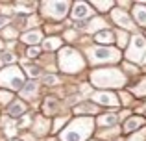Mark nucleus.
<instances>
[{
  "label": "nucleus",
  "instance_id": "1",
  "mask_svg": "<svg viewBox=\"0 0 146 141\" xmlns=\"http://www.w3.org/2000/svg\"><path fill=\"white\" fill-rule=\"evenodd\" d=\"M89 80L93 87H98L100 91L104 89H122L128 82L126 74L117 67H102V69H94L89 74Z\"/></svg>",
  "mask_w": 146,
  "mask_h": 141
},
{
  "label": "nucleus",
  "instance_id": "2",
  "mask_svg": "<svg viewBox=\"0 0 146 141\" xmlns=\"http://www.w3.org/2000/svg\"><path fill=\"white\" fill-rule=\"evenodd\" d=\"M94 132L93 117H76L67 123V126L59 132V141H87Z\"/></svg>",
  "mask_w": 146,
  "mask_h": 141
},
{
  "label": "nucleus",
  "instance_id": "3",
  "mask_svg": "<svg viewBox=\"0 0 146 141\" xmlns=\"http://www.w3.org/2000/svg\"><path fill=\"white\" fill-rule=\"evenodd\" d=\"M85 59L76 48L72 47H61L57 52V67L59 71L67 72V74H78L85 69Z\"/></svg>",
  "mask_w": 146,
  "mask_h": 141
},
{
  "label": "nucleus",
  "instance_id": "4",
  "mask_svg": "<svg viewBox=\"0 0 146 141\" xmlns=\"http://www.w3.org/2000/svg\"><path fill=\"white\" fill-rule=\"evenodd\" d=\"M26 84V74L19 65H6L0 69V89L21 91Z\"/></svg>",
  "mask_w": 146,
  "mask_h": 141
},
{
  "label": "nucleus",
  "instance_id": "5",
  "mask_svg": "<svg viewBox=\"0 0 146 141\" xmlns=\"http://www.w3.org/2000/svg\"><path fill=\"white\" fill-rule=\"evenodd\" d=\"M89 54V61L98 65V63H118L122 58L120 50L113 47H93L87 50Z\"/></svg>",
  "mask_w": 146,
  "mask_h": 141
},
{
  "label": "nucleus",
  "instance_id": "6",
  "mask_svg": "<svg viewBox=\"0 0 146 141\" xmlns=\"http://www.w3.org/2000/svg\"><path fill=\"white\" fill-rule=\"evenodd\" d=\"M146 58V37L141 33H135L133 37H129V47L126 50V59L128 63H141Z\"/></svg>",
  "mask_w": 146,
  "mask_h": 141
},
{
  "label": "nucleus",
  "instance_id": "7",
  "mask_svg": "<svg viewBox=\"0 0 146 141\" xmlns=\"http://www.w3.org/2000/svg\"><path fill=\"white\" fill-rule=\"evenodd\" d=\"M70 2H43L41 4V15L50 21H63L70 13Z\"/></svg>",
  "mask_w": 146,
  "mask_h": 141
},
{
  "label": "nucleus",
  "instance_id": "8",
  "mask_svg": "<svg viewBox=\"0 0 146 141\" xmlns=\"http://www.w3.org/2000/svg\"><path fill=\"white\" fill-rule=\"evenodd\" d=\"M111 19H113V22L117 26H120L124 32H133V30H135V22H133L131 15H129L128 11L120 9V7H113V9H111Z\"/></svg>",
  "mask_w": 146,
  "mask_h": 141
},
{
  "label": "nucleus",
  "instance_id": "9",
  "mask_svg": "<svg viewBox=\"0 0 146 141\" xmlns=\"http://www.w3.org/2000/svg\"><path fill=\"white\" fill-rule=\"evenodd\" d=\"M89 100L94 102L96 106H107V108H118V106H120L118 97L113 91H96V93L91 95Z\"/></svg>",
  "mask_w": 146,
  "mask_h": 141
},
{
  "label": "nucleus",
  "instance_id": "10",
  "mask_svg": "<svg viewBox=\"0 0 146 141\" xmlns=\"http://www.w3.org/2000/svg\"><path fill=\"white\" fill-rule=\"evenodd\" d=\"M94 11L91 7V4L87 2H74L70 6V17L74 21H85V19H93Z\"/></svg>",
  "mask_w": 146,
  "mask_h": 141
},
{
  "label": "nucleus",
  "instance_id": "11",
  "mask_svg": "<svg viewBox=\"0 0 146 141\" xmlns=\"http://www.w3.org/2000/svg\"><path fill=\"white\" fill-rule=\"evenodd\" d=\"M52 128V123H50L48 117L44 115H35L32 119V132L35 136H46Z\"/></svg>",
  "mask_w": 146,
  "mask_h": 141
},
{
  "label": "nucleus",
  "instance_id": "12",
  "mask_svg": "<svg viewBox=\"0 0 146 141\" xmlns=\"http://www.w3.org/2000/svg\"><path fill=\"white\" fill-rule=\"evenodd\" d=\"M98 110H100V106H96L94 102L82 100L78 106L72 108V112H74L76 115H80V117H91V115H94V113H98Z\"/></svg>",
  "mask_w": 146,
  "mask_h": 141
},
{
  "label": "nucleus",
  "instance_id": "13",
  "mask_svg": "<svg viewBox=\"0 0 146 141\" xmlns=\"http://www.w3.org/2000/svg\"><path fill=\"white\" fill-rule=\"evenodd\" d=\"M144 124H146V119L143 115L128 117V119L124 121V124H122V132H124V134H133V132H137L139 128H143Z\"/></svg>",
  "mask_w": 146,
  "mask_h": 141
},
{
  "label": "nucleus",
  "instance_id": "14",
  "mask_svg": "<svg viewBox=\"0 0 146 141\" xmlns=\"http://www.w3.org/2000/svg\"><path fill=\"white\" fill-rule=\"evenodd\" d=\"M26 113H28V104H26L24 100H13L7 106V117H11V119H15V121L21 119Z\"/></svg>",
  "mask_w": 146,
  "mask_h": 141
},
{
  "label": "nucleus",
  "instance_id": "15",
  "mask_svg": "<svg viewBox=\"0 0 146 141\" xmlns=\"http://www.w3.org/2000/svg\"><path fill=\"white\" fill-rule=\"evenodd\" d=\"M131 19H133V22H135V24L141 26V28H146V4L144 2L133 4Z\"/></svg>",
  "mask_w": 146,
  "mask_h": 141
},
{
  "label": "nucleus",
  "instance_id": "16",
  "mask_svg": "<svg viewBox=\"0 0 146 141\" xmlns=\"http://www.w3.org/2000/svg\"><path fill=\"white\" fill-rule=\"evenodd\" d=\"M0 126H2V130H4V136H6V138H11V139H13L15 136H17V132H19L17 121L11 119V117H7V115H4L2 119H0Z\"/></svg>",
  "mask_w": 146,
  "mask_h": 141
},
{
  "label": "nucleus",
  "instance_id": "17",
  "mask_svg": "<svg viewBox=\"0 0 146 141\" xmlns=\"http://www.w3.org/2000/svg\"><path fill=\"white\" fill-rule=\"evenodd\" d=\"M21 41L28 47H37L39 43H43V32L41 30H30V32L21 35Z\"/></svg>",
  "mask_w": 146,
  "mask_h": 141
},
{
  "label": "nucleus",
  "instance_id": "18",
  "mask_svg": "<svg viewBox=\"0 0 146 141\" xmlns=\"http://www.w3.org/2000/svg\"><path fill=\"white\" fill-rule=\"evenodd\" d=\"M61 110V102L54 97H48L44 98L43 102V112H44V117H52V115H57V112Z\"/></svg>",
  "mask_w": 146,
  "mask_h": 141
},
{
  "label": "nucleus",
  "instance_id": "19",
  "mask_svg": "<svg viewBox=\"0 0 146 141\" xmlns=\"http://www.w3.org/2000/svg\"><path fill=\"white\" fill-rule=\"evenodd\" d=\"M106 26H107L106 19H102V17H93V19H91V21L85 24V30H87L89 33H94V35H96L98 32L106 30Z\"/></svg>",
  "mask_w": 146,
  "mask_h": 141
},
{
  "label": "nucleus",
  "instance_id": "20",
  "mask_svg": "<svg viewBox=\"0 0 146 141\" xmlns=\"http://www.w3.org/2000/svg\"><path fill=\"white\" fill-rule=\"evenodd\" d=\"M94 41H96L100 47H109L115 41V32H111V30H102V32H98L96 35H94Z\"/></svg>",
  "mask_w": 146,
  "mask_h": 141
},
{
  "label": "nucleus",
  "instance_id": "21",
  "mask_svg": "<svg viewBox=\"0 0 146 141\" xmlns=\"http://www.w3.org/2000/svg\"><path fill=\"white\" fill-rule=\"evenodd\" d=\"M63 47V39H61L59 35H50L46 39L43 41V48L46 52H54V50H59V48Z\"/></svg>",
  "mask_w": 146,
  "mask_h": 141
},
{
  "label": "nucleus",
  "instance_id": "22",
  "mask_svg": "<svg viewBox=\"0 0 146 141\" xmlns=\"http://www.w3.org/2000/svg\"><path fill=\"white\" fill-rule=\"evenodd\" d=\"M117 123H118L117 113H102V115H98V119L94 121V124H98V126H111V128Z\"/></svg>",
  "mask_w": 146,
  "mask_h": 141
},
{
  "label": "nucleus",
  "instance_id": "23",
  "mask_svg": "<svg viewBox=\"0 0 146 141\" xmlns=\"http://www.w3.org/2000/svg\"><path fill=\"white\" fill-rule=\"evenodd\" d=\"M37 93H39V86H37L35 80H33V82L24 84V87L21 89V97L24 98V100H28V98H33Z\"/></svg>",
  "mask_w": 146,
  "mask_h": 141
},
{
  "label": "nucleus",
  "instance_id": "24",
  "mask_svg": "<svg viewBox=\"0 0 146 141\" xmlns=\"http://www.w3.org/2000/svg\"><path fill=\"white\" fill-rule=\"evenodd\" d=\"M37 4L33 2H17L15 4V11L17 13H24V15H32L33 11H35Z\"/></svg>",
  "mask_w": 146,
  "mask_h": 141
},
{
  "label": "nucleus",
  "instance_id": "25",
  "mask_svg": "<svg viewBox=\"0 0 146 141\" xmlns=\"http://www.w3.org/2000/svg\"><path fill=\"white\" fill-rule=\"evenodd\" d=\"M115 39H117L118 50H122V48H126L129 45V33L124 32V30H117V32H115Z\"/></svg>",
  "mask_w": 146,
  "mask_h": 141
},
{
  "label": "nucleus",
  "instance_id": "26",
  "mask_svg": "<svg viewBox=\"0 0 146 141\" xmlns=\"http://www.w3.org/2000/svg\"><path fill=\"white\" fill-rule=\"evenodd\" d=\"M91 7L93 9L100 11V13H107V11H111L115 7V2H100V0H94V2H91Z\"/></svg>",
  "mask_w": 146,
  "mask_h": 141
},
{
  "label": "nucleus",
  "instance_id": "27",
  "mask_svg": "<svg viewBox=\"0 0 146 141\" xmlns=\"http://www.w3.org/2000/svg\"><path fill=\"white\" fill-rule=\"evenodd\" d=\"M70 121V117L68 115H59L56 121H54V124H52V130L50 132H54V134H59L61 130H63L65 126H67V123Z\"/></svg>",
  "mask_w": 146,
  "mask_h": 141
},
{
  "label": "nucleus",
  "instance_id": "28",
  "mask_svg": "<svg viewBox=\"0 0 146 141\" xmlns=\"http://www.w3.org/2000/svg\"><path fill=\"white\" fill-rule=\"evenodd\" d=\"M24 71H26V76L32 80L39 78L41 76V67L39 65H30V63H24Z\"/></svg>",
  "mask_w": 146,
  "mask_h": 141
},
{
  "label": "nucleus",
  "instance_id": "29",
  "mask_svg": "<svg viewBox=\"0 0 146 141\" xmlns=\"http://www.w3.org/2000/svg\"><path fill=\"white\" fill-rule=\"evenodd\" d=\"M13 100L15 98H13V93H11V91L0 89V106H2V108H7Z\"/></svg>",
  "mask_w": 146,
  "mask_h": 141
},
{
  "label": "nucleus",
  "instance_id": "30",
  "mask_svg": "<svg viewBox=\"0 0 146 141\" xmlns=\"http://www.w3.org/2000/svg\"><path fill=\"white\" fill-rule=\"evenodd\" d=\"M131 93L135 95V97H146V76L137 84V86L131 87Z\"/></svg>",
  "mask_w": 146,
  "mask_h": 141
},
{
  "label": "nucleus",
  "instance_id": "31",
  "mask_svg": "<svg viewBox=\"0 0 146 141\" xmlns=\"http://www.w3.org/2000/svg\"><path fill=\"white\" fill-rule=\"evenodd\" d=\"M2 37H4L6 41L17 39V26H6V28L2 30Z\"/></svg>",
  "mask_w": 146,
  "mask_h": 141
},
{
  "label": "nucleus",
  "instance_id": "32",
  "mask_svg": "<svg viewBox=\"0 0 146 141\" xmlns=\"http://www.w3.org/2000/svg\"><path fill=\"white\" fill-rule=\"evenodd\" d=\"M117 97H118V102H120V104H124V106H129V104H131V100H133L131 93H126V91H120Z\"/></svg>",
  "mask_w": 146,
  "mask_h": 141
},
{
  "label": "nucleus",
  "instance_id": "33",
  "mask_svg": "<svg viewBox=\"0 0 146 141\" xmlns=\"http://www.w3.org/2000/svg\"><path fill=\"white\" fill-rule=\"evenodd\" d=\"M43 84L44 86H57L59 84V76L57 74H46V76H43Z\"/></svg>",
  "mask_w": 146,
  "mask_h": 141
},
{
  "label": "nucleus",
  "instance_id": "34",
  "mask_svg": "<svg viewBox=\"0 0 146 141\" xmlns=\"http://www.w3.org/2000/svg\"><path fill=\"white\" fill-rule=\"evenodd\" d=\"M0 58H2V61L7 63V65H15V61H17V58H15L13 52H2Z\"/></svg>",
  "mask_w": 146,
  "mask_h": 141
},
{
  "label": "nucleus",
  "instance_id": "35",
  "mask_svg": "<svg viewBox=\"0 0 146 141\" xmlns=\"http://www.w3.org/2000/svg\"><path fill=\"white\" fill-rule=\"evenodd\" d=\"M26 56H28L30 59L41 58V48H39V47H28V50H26Z\"/></svg>",
  "mask_w": 146,
  "mask_h": 141
},
{
  "label": "nucleus",
  "instance_id": "36",
  "mask_svg": "<svg viewBox=\"0 0 146 141\" xmlns=\"http://www.w3.org/2000/svg\"><path fill=\"white\" fill-rule=\"evenodd\" d=\"M144 139H146V134H144V132H137V134H133L128 141H144Z\"/></svg>",
  "mask_w": 146,
  "mask_h": 141
},
{
  "label": "nucleus",
  "instance_id": "37",
  "mask_svg": "<svg viewBox=\"0 0 146 141\" xmlns=\"http://www.w3.org/2000/svg\"><path fill=\"white\" fill-rule=\"evenodd\" d=\"M63 37H65V41H72L76 37V32H74V30H68V32H65Z\"/></svg>",
  "mask_w": 146,
  "mask_h": 141
},
{
  "label": "nucleus",
  "instance_id": "38",
  "mask_svg": "<svg viewBox=\"0 0 146 141\" xmlns=\"http://www.w3.org/2000/svg\"><path fill=\"white\" fill-rule=\"evenodd\" d=\"M9 24V19L7 17H0V28H4V26Z\"/></svg>",
  "mask_w": 146,
  "mask_h": 141
},
{
  "label": "nucleus",
  "instance_id": "39",
  "mask_svg": "<svg viewBox=\"0 0 146 141\" xmlns=\"http://www.w3.org/2000/svg\"><path fill=\"white\" fill-rule=\"evenodd\" d=\"M4 48V39H0V50Z\"/></svg>",
  "mask_w": 146,
  "mask_h": 141
},
{
  "label": "nucleus",
  "instance_id": "40",
  "mask_svg": "<svg viewBox=\"0 0 146 141\" xmlns=\"http://www.w3.org/2000/svg\"><path fill=\"white\" fill-rule=\"evenodd\" d=\"M2 65H4V61H2V58H0V69H2Z\"/></svg>",
  "mask_w": 146,
  "mask_h": 141
},
{
  "label": "nucleus",
  "instance_id": "41",
  "mask_svg": "<svg viewBox=\"0 0 146 141\" xmlns=\"http://www.w3.org/2000/svg\"><path fill=\"white\" fill-rule=\"evenodd\" d=\"M48 141H59V139H56V138H52V139H48Z\"/></svg>",
  "mask_w": 146,
  "mask_h": 141
},
{
  "label": "nucleus",
  "instance_id": "42",
  "mask_svg": "<svg viewBox=\"0 0 146 141\" xmlns=\"http://www.w3.org/2000/svg\"><path fill=\"white\" fill-rule=\"evenodd\" d=\"M11 141H21V139H11Z\"/></svg>",
  "mask_w": 146,
  "mask_h": 141
},
{
  "label": "nucleus",
  "instance_id": "43",
  "mask_svg": "<svg viewBox=\"0 0 146 141\" xmlns=\"http://www.w3.org/2000/svg\"><path fill=\"white\" fill-rule=\"evenodd\" d=\"M94 141H100V139H94Z\"/></svg>",
  "mask_w": 146,
  "mask_h": 141
}]
</instances>
